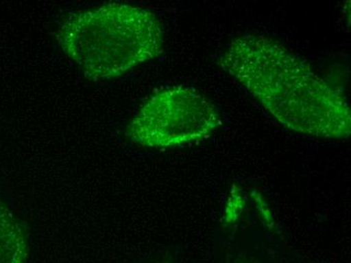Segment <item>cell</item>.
I'll return each mask as SVG.
<instances>
[{
  "mask_svg": "<svg viewBox=\"0 0 351 263\" xmlns=\"http://www.w3.org/2000/svg\"><path fill=\"white\" fill-rule=\"evenodd\" d=\"M284 127L327 139H346V98L279 41L262 35L233 38L218 61Z\"/></svg>",
  "mask_w": 351,
  "mask_h": 263,
  "instance_id": "6da1fadb",
  "label": "cell"
},
{
  "mask_svg": "<svg viewBox=\"0 0 351 263\" xmlns=\"http://www.w3.org/2000/svg\"><path fill=\"white\" fill-rule=\"evenodd\" d=\"M56 40L88 80L104 81L157 58L165 35L151 10L107 3L70 16L58 30Z\"/></svg>",
  "mask_w": 351,
  "mask_h": 263,
  "instance_id": "7a4b0ae2",
  "label": "cell"
},
{
  "mask_svg": "<svg viewBox=\"0 0 351 263\" xmlns=\"http://www.w3.org/2000/svg\"><path fill=\"white\" fill-rule=\"evenodd\" d=\"M221 124L217 108L204 95L175 87L147 100L130 121L126 136L147 148H174L205 140Z\"/></svg>",
  "mask_w": 351,
  "mask_h": 263,
  "instance_id": "3957f363",
  "label": "cell"
}]
</instances>
